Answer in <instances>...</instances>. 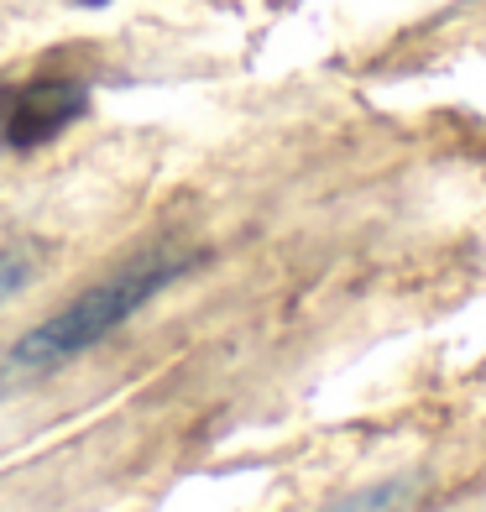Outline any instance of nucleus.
I'll list each match as a JSON object with an SVG mask.
<instances>
[{"label":"nucleus","mask_w":486,"mask_h":512,"mask_svg":"<svg viewBox=\"0 0 486 512\" xmlns=\"http://www.w3.org/2000/svg\"><path fill=\"white\" fill-rule=\"evenodd\" d=\"M89 110V84L79 79H32L16 84L0 100V142L16 152H32L42 142H53L58 131H68Z\"/></svg>","instance_id":"obj_2"},{"label":"nucleus","mask_w":486,"mask_h":512,"mask_svg":"<svg viewBox=\"0 0 486 512\" xmlns=\"http://www.w3.org/2000/svg\"><path fill=\"white\" fill-rule=\"evenodd\" d=\"M84 6H100V0H84Z\"/></svg>","instance_id":"obj_5"},{"label":"nucleus","mask_w":486,"mask_h":512,"mask_svg":"<svg viewBox=\"0 0 486 512\" xmlns=\"http://www.w3.org/2000/svg\"><path fill=\"white\" fill-rule=\"evenodd\" d=\"M32 272H37V262L27 251H0V304H11V298L32 283Z\"/></svg>","instance_id":"obj_4"},{"label":"nucleus","mask_w":486,"mask_h":512,"mask_svg":"<svg viewBox=\"0 0 486 512\" xmlns=\"http://www.w3.org/2000/svg\"><path fill=\"white\" fill-rule=\"evenodd\" d=\"M189 267H194L189 256H147V262L105 277V283H95L89 293H79L74 304H63L58 314L32 324L27 335L0 351V392H11L21 382H37V377H48V371L79 361L89 345H100L105 335L121 330V324H131L162 288L178 283Z\"/></svg>","instance_id":"obj_1"},{"label":"nucleus","mask_w":486,"mask_h":512,"mask_svg":"<svg viewBox=\"0 0 486 512\" xmlns=\"http://www.w3.org/2000/svg\"><path fill=\"white\" fill-rule=\"evenodd\" d=\"M408 502H413V481L408 476H392L382 486H366V492H351V497L330 502L324 512H403Z\"/></svg>","instance_id":"obj_3"}]
</instances>
